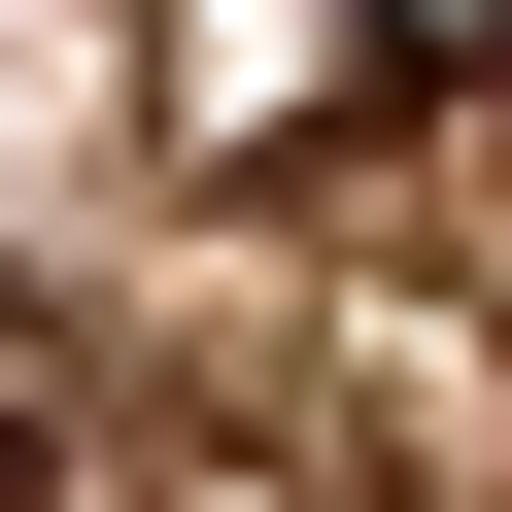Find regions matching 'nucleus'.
Here are the masks:
<instances>
[{"label":"nucleus","instance_id":"nucleus-1","mask_svg":"<svg viewBox=\"0 0 512 512\" xmlns=\"http://www.w3.org/2000/svg\"><path fill=\"white\" fill-rule=\"evenodd\" d=\"M410 103H444V35H308V69H274V103H239V171H376V137H410Z\"/></svg>","mask_w":512,"mask_h":512},{"label":"nucleus","instance_id":"nucleus-2","mask_svg":"<svg viewBox=\"0 0 512 512\" xmlns=\"http://www.w3.org/2000/svg\"><path fill=\"white\" fill-rule=\"evenodd\" d=\"M35 478H69V342L0 308V512H35Z\"/></svg>","mask_w":512,"mask_h":512},{"label":"nucleus","instance_id":"nucleus-3","mask_svg":"<svg viewBox=\"0 0 512 512\" xmlns=\"http://www.w3.org/2000/svg\"><path fill=\"white\" fill-rule=\"evenodd\" d=\"M478 69H512V0H478Z\"/></svg>","mask_w":512,"mask_h":512}]
</instances>
